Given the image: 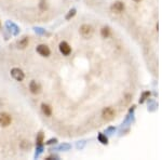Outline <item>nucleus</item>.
I'll list each match as a JSON object with an SVG mask.
<instances>
[{
    "label": "nucleus",
    "instance_id": "f257e3e1",
    "mask_svg": "<svg viewBox=\"0 0 162 160\" xmlns=\"http://www.w3.org/2000/svg\"><path fill=\"white\" fill-rule=\"evenodd\" d=\"M80 33L83 37L88 38V37H91L92 34H93V28L92 26L90 25H82L80 28Z\"/></svg>",
    "mask_w": 162,
    "mask_h": 160
},
{
    "label": "nucleus",
    "instance_id": "f03ea898",
    "mask_svg": "<svg viewBox=\"0 0 162 160\" xmlns=\"http://www.w3.org/2000/svg\"><path fill=\"white\" fill-rule=\"evenodd\" d=\"M11 75L14 79L18 81H22L24 79V73L20 68H13L11 70Z\"/></svg>",
    "mask_w": 162,
    "mask_h": 160
},
{
    "label": "nucleus",
    "instance_id": "7ed1b4c3",
    "mask_svg": "<svg viewBox=\"0 0 162 160\" xmlns=\"http://www.w3.org/2000/svg\"><path fill=\"white\" fill-rule=\"evenodd\" d=\"M11 123V117L6 113L0 114V126H7Z\"/></svg>",
    "mask_w": 162,
    "mask_h": 160
},
{
    "label": "nucleus",
    "instance_id": "20e7f679",
    "mask_svg": "<svg viewBox=\"0 0 162 160\" xmlns=\"http://www.w3.org/2000/svg\"><path fill=\"white\" fill-rule=\"evenodd\" d=\"M59 51H61L64 55H69L71 49L67 42H61V44H59Z\"/></svg>",
    "mask_w": 162,
    "mask_h": 160
},
{
    "label": "nucleus",
    "instance_id": "39448f33",
    "mask_svg": "<svg viewBox=\"0 0 162 160\" xmlns=\"http://www.w3.org/2000/svg\"><path fill=\"white\" fill-rule=\"evenodd\" d=\"M37 52L42 56H49L50 55V49L44 44H40L37 48Z\"/></svg>",
    "mask_w": 162,
    "mask_h": 160
},
{
    "label": "nucleus",
    "instance_id": "423d86ee",
    "mask_svg": "<svg viewBox=\"0 0 162 160\" xmlns=\"http://www.w3.org/2000/svg\"><path fill=\"white\" fill-rule=\"evenodd\" d=\"M103 117L104 119H106V120H111V119L115 117V111H114L113 108H110V107H108V108L104 109L103 111Z\"/></svg>",
    "mask_w": 162,
    "mask_h": 160
},
{
    "label": "nucleus",
    "instance_id": "0eeeda50",
    "mask_svg": "<svg viewBox=\"0 0 162 160\" xmlns=\"http://www.w3.org/2000/svg\"><path fill=\"white\" fill-rule=\"evenodd\" d=\"M123 9H124V4L122 3V2H115V3L111 6V10L114 12H117V13H120V12L123 11Z\"/></svg>",
    "mask_w": 162,
    "mask_h": 160
},
{
    "label": "nucleus",
    "instance_id": "6e6552de",
    "mask_svg": "<svg viewBox=\"0 0 162 160\" xmlns=\"http://www.w3.org/2000/svg\"><path fill=\"white\" fill-rule=\"evenodd\" d=\"M30 91H32L34 94H37V93L40 92V85H38L37 82H35V81H32L30 82Z\"/></svg>",
    "mask_w": 162,
    "mask_h": 160
},
{
    "label": "nucleus",
    "instance_id": "1a4fd4ad",
    "mask_svg": "<svg viewBox=\"0 0 162 160\" xmlns=\"http://www.w3.org/2000/svg\"><path fill=\"white\" fill-rule=\"evenodd\" d=\"M41 108H42V111L46 116H51L52 114V111H51V107L49 105H46V104H42L41 105Z\"/></svg>",
    "mask_w": 162,
    "mask_h": 160
},
{
    "label": "nucleus",
    "instance_id": "9d476101",
    "mask_svg": "<svg viewBox=\"0 0 162 160\" xmlns=\"http://www.w3.org/2000/svg\"><path fill=\"white\" fill-rule=\"evenodd\" d=\"M110 34V32H109V28H103L102 29V36H103L104 38H107Z\"/></svg>",
    "mask_w": 162,
    "mask_h": 160
},
{
    "label": "nucleus",
    "instance_id": "9b49d317",
    "mask_svg": "<svg viewBox=\"0 0 162 160\" xmlns=\"http://www.w3.org/2000/svg\"><path fill=\"white\" fill-rule=\"evenodd\" d=\"M99 140H101L102 143H104V144H107V138H105L103 135H99Z\"/></svg>",
    "mask_w": 162,
    "mask_h": 160
},
{
    "label": "nucleus",
    "instance_id": "f8f14e48",
    "mask_svg": "<svg viewBox=\"0 0 162 160\" xmlns=\"http://www.w3.org/2000/svg\"><path fill=\"white\" fill-rule=\"evenodd\" d=\"M70 12H71V13L68 14V15H67V18H70V16H73V15H75V10H73V11H70Z\"/></svg>",
    "mask_w": 162,
    "mask_h": 160
},
{
    "label": "nucleus",
    "instance_id": "ddd939ff",
    "mask_svg": "<svg viewBox=\"0 0 162 160\" xmlns=\"http://www.w3.org/2000/svg\"><path fill=\"white\" fill-rule=\"evenodd\" d=\"M134 1H140V0H134Z\"/></svg>",
    "mask_w": 162,
    "mask_h": 160
}]
</instances>
